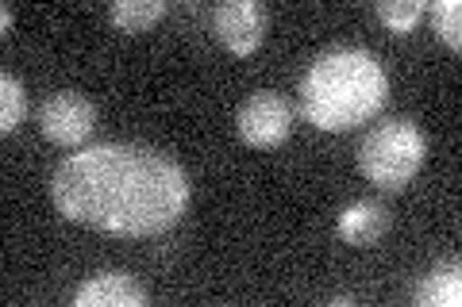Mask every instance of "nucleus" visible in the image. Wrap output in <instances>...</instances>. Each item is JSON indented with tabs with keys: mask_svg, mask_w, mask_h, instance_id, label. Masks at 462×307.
Returning <instances> with one entry per match:
<instances>
[{
	"mask_svg": "<svg viewBox=\"0 0 462 307\" xmlns=\"http://www.w3.org/2000/svg\"><path fill=\"white\" fill-rule=\"evenodd\" d=\"M54 203L74 223L105 235H162L185 215L189 181L178 162L147 146H89L54 173Z\"/></svg>",
	"mask_w": 462,
	"mask_h": 307,
	"instance_id": "obj_1",
	"label": "nucleus"
},
{
	"mask_svg": "<svg viewBox=\"0 0 462 307\" xmlns=\"http://www.w3.org/2000/svg\"><path fill=\"white\" fill-rule=\"evenodd\" d=\"M389 77L370 50L336 47L320 54L300 81V112L320 131H351L385 104Z\"/></svg>",
	"mask_w": 462,
	"mask_h": 307,
	"instance_id": "obj_2",
	"label": "nucleus"
},
{
	"mask_svg": "<svg viewBox=\"0 0 462 307\" xmlns=\"http://www.w3.org/2000/svg\"><path fill=\"white\" fill-rule=\"evenodd\" d=\"M424 154H428V139L412 120H385L363 139L358 166L378 188L397 193V188H404L416 177V169L424 166Z\"/></svg>",
	"mask_w": 462,
	"mask_h": 307,
	"instance_id": "obj_3",
	"label": "nucleus"
},
{
	"mask_svg": "<svg viewBox=\"0 0 462 307\" xmlns=\"http://www.w3.org/2000/svg\"><path fill=\"white\" fill-rule=\"evenodd\" d=\"M39 127H42V135H47L51 142L58 146H78L93 135V127H97V108L85 100L81 93H54L42 100V108H39Z\"/></svg>",
	"mask_w": 462,
	"mask_h": 307,
	"instance_id": "obj_4",
	"label": "nucleus"
},
{
	"mask_svg": "<svg viewBox=\"0 0 462 307\" xmlns=\"http://www.w3.org/2000/svg\"><path fill=\"white\" fill-rule=\"evenodd\" d=\"M270 16L258 0H227L212 12V32L231 54H251L263 47Z\"/></svg>",
	"mask_w": 462,
	"mask_h": 307,
	"instance_id": "obj_5",
	"label": "nucleus"
},
{
	"mask_svg": "<svg viewBox=\"0 0 462 307\" xmlns=\"http://www.w3.org/2000/svg\"><path fill=\"white\" fill-rule=\"evenodd\" d=\"M293 127V104L282 93H254L239 108V135L251 146H278Z\"/></svg>",
	"mask_w": 462,
	"mask_h": 307,
	"instance_id": "obj_6",
	"label": "nucleus"
},
{
	"mask_svg": "<svg viewBox=\"0 0 462 307\" xmlns=\"http://www.w3.org/2000/svg\"><path fill=\"white\" fill-rule=\"evenodd\" d=\"M147 288L127 273H97L74 292V307H143Z\"/></svg>",
	"mask_w": 462,
	"mask_h": 307,
	"instance_id": "obj_7",
	"label": "nucleus"
},
{
	"mask_svg": "<svg viewBox=\"0 0 462 307\" xmlns=\"http://www.w3.org/2000/svg\"><path fill=\"white\" fill-rule=\"evenodd\" d=\"M389 223H393V219H389V212L378 200H355L351 208H343V215H339V235L355 246H374L389 230Z\"/></svg>",
	"mask_w": 462,
	"mask_h": 307,
	"instance_id": "obj_8",
	"label": "nucleus"
},
{
	"mask_svg": "<svg viewBox=\"0 0 462 307\" xmlns=\"http://www.w3.org/2000/svg\"><path fill=\"white\" fill-rule=\"evenodd\" d=\"M412 300L420 307H458L462 303V266L458 261H439L420 284Z\"/></svg>",
	"mask_w": 462,
	"mask_h": 307,
	"instance_id": "obj_9",
	"label": "nucleus"
},
{
	"mask_svg": "<svg viewBox=\"0 0 462 307\" xmlns=\"http://www.w3.org/2000/svg\"><path fill=\"white\" fill-rule=\"evenodd\" d=\"M166 16V5L162 0H116L108 8V20L116 32H127V35H139V32H151V27Z\"/></svg>",
	"mask_w": 462,
	"mask_h": 307,
	"instance_id": "obj_10",
	"label": "nucleus"
},
{
	"mask_svg": "<svg viewBox=\"0 0 462 307\" xmlns=\"http://www.w3.org/2000/svg\"><path fill=\"white\" fill-rule=\"evenodd\" d=\"M27 115V93H23V81L16 73H0V131L12 135V131H20Z\"/></svg>",
	"mask_w": 462,
	"mask_h": 307,
	"instance_id": "obj_11",
	"label": "nucleus"
},
{
	"mask_svg": "<svg viewBox=\"0 0 462 307\" xmlns=\"http://www.w3.org/2000/svg\"><path fill=\"white\" fill-rule=\"evenodd\" d=\"M424 0H378V20L393 35H409L424 16Z\"/></svg>",
	"mask_w": 462,
	"mask_h": 307,
	"instance_id": "obj_12",
	"label": "nucleus"
},
{
	"mask_svg": "<svg viewBox=\"0 0 462 307\" xmlns=\"http://www.w3.org/2000/svg\"><path fill=\"white\" fill-rule=\"evenodd\" d=\"M431 20H436V35L451 50H458L462 47V5L458 0H436V5H431Z\"/></svg>",
	"mask_w": 462,
	"mask_h": 307,
	"instance_id": "obj_13",
	"label": "nucleus"
},
{
	"mask_svg": "<svg viewBox=\"0 0 462 307\" xmlns=\"http://www.w3.org/2000/svg\"><path fill=\"white\" fill-rule=\"evenodd\" d=\"M8 27H12V5L0 8V32H8Z\"/></svg>",
	"mask_w": 462,
	"mask_h": 307,
	"instance_id": "obj_14",
	"label": "nucleus"
}]
</instances>
